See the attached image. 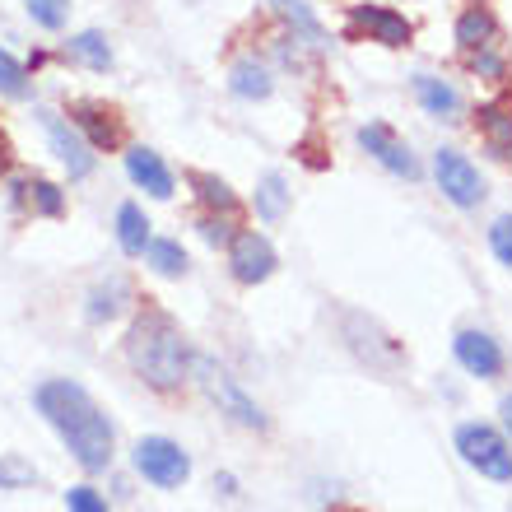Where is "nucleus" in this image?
<instances>
[{
  "instance_id": "nucleus-27",
  "label": "nucleus",
  "mask_w": 512,
  "mask_h": 512,
  "mask_svg": "<svg viewBox=\"0 0 512 512\" xmlns=\"http://www.w3.org/2000/svg\"><path fill=\"white\" fill-rule=\"evenodd\" d=\"M28 205H33L42 219H61L66 215V191L56 187V182H47V177H33V182H28Z\"/></svg>"
},
{
  "instance_id": "nucleus-17",
  "label": "nucleus",
  "mask_w": 512,
  "mask_h": 512,
  "mask_svg": "<svg viewBox=\"0 0 512 512\" xmlns=\"http://www.w3.org/2000/svg\"><path fill=\"white\" fill-rule=\"evenodd\" d=\"M415 98L419 108L429 117H438V122H457L461 117V94L447 80H438V75H415Z\"/></svg>"
},
{
  "instance_id": "nucleus-32",
  "label": "nucleus",
  "mask_w": 512,
  "mask_h": 512,
  "mask_svg": "<svg viewBox=\"0 0 512 512\" xmlns=\"http://www.w3.org/2000/svg\"><path fill=\"white\" fill-rule=\"evenodd\" d=\"M489 252L499 256V266L512 270V215H499L489 224Z\"/></svg>"
},
{
  "instance_id": "nucleus-12",
  "label": "nucleus",
  "mask_w": 512,
  "mask_h": 512,
  "mask_svg": "<svg viewBox=\"0 0 512 512\" xmlns=\"http://www.w3.org/2000/svg\"><path fill=\"white\" fill-rule=\"evenodd\" d=\"M345 336H350L354 354L368 359L378 373H391V368L401 364V345H396L391 336H382L378 322H368L364 312H350V317H345Z\"/></svg>"
},
{
  "instance_id": "nucleus-23",
  "label": "nucleus",
  "mask_w": 512,
  "mask_h": 512,
  "mask_svg": "<svg viewBox=\"0 0 512 512\" xmlns=\"http://www.w3.org/2000/svg\"><path fill=\"white\" fill-rule=\"evenodd\" d=\"M289 182H284V173H266L261 182H256V215L266 219V224H275V219L289 215Z\"/></svg>"
},
{
  "instance_id": "nucleus-1",
  "label": "nucleus",
  "mask_w": 512,
  "mask_h": 512,
  "mask_svg": "<svg viewBox=\"0 0 512 512\" xmlns=\"http://www.w3.org/2000/svg\"><path fill=\"white\" fill-rule=\"evenodd\" d=\"M33 405L38 415L61 433V443L70 447V457L80 461L89 475L108 471L112 457H117V438H112L108 415L94 405V396L70 378H52L33 391Z\"/></svg>"
},
{
  "instance_id": "nucleus-20",
  "label": "nucleus",
  "mask_w": 512,
  "mask_h": 512,
  "mask_svg": "<svg viewBox=\"0 0 512 512\" xmlns=\"http://www.w3.org/2000/svg\"><path fill=\"white\" fill-rule=\"evenodd\" d=\"M66 61L94 70V75H108L112 70V47H108V38H103L98 28H84V33H75V38L66 42Z\"/></svg>"
},
{
  "instance_id": "nucleus-8",
  "label": "nucleus",
  "mask_w": 512,
  "mask_h": 512,
  "mask_svg": "<svg viewBox=\"0 0 512 512\" xmlns=\"http://www.w3.org/2000/svg\"><path fill=\"white\" fill-rule=\"evenodd\" d=\"M275 266H280V256H275L266 233L238 229L229 238V270L238 284H266L270 275H275Z\"/></svg>"
},
{
  "instance_id": "nucleus-14",
  "label": "nucleus",
  "mask_w": 512,
  "mask_h": 512,
  "mask_svg": "<svg viewBox=\"0 0 512 512\" xmlns=\"http://www.w3.org/2000/svg\"><path fill=\"white\" fill-rule=\"evenodd\" d=\"M126 173L140 191H149L154 201H168L173 196V173H168V163L163 154H154L149 145H126Z\"/></svg>"
},
{
  "instance_id": "nucleus-30",
  "label": "nucleus",
  "mask_w": 512,
  "mask_h": 512,
  "mask_svg": "<svg viewBox=\"0 0 512 512\" xmlns=\"http://www.w3.org/2000/svg\"><path fill=\"white\" fill-rule=\"evenodd\" d=\"M196 229H201V238H205L210 247H229V238L238 233V229H233V219H229V215H210V210H205V215L196 219Z\"/></svg>"
},
{
  "instance_id": "nucleus-18",
  "label": "nucleus",
  "mask_w": 512,
  "mask_h": 512,
  "mask_svg": "<svg viewBox=\"0 0 512 512\" xmlns=\"http://www.w3.org/2000/svg\"><path fill=\"white\" fill-rule=\"evenodd\" d=\"M229 89L238 98H247V103H261V98L275 94V80H270L266 61H256V56H238L229 66Z\"/></svg>"
},
{
  "instance_id": "nucleus-21",
  "label": "nucleus",
  "mask_w": 512,
  "mask_h": 512,
  "mask_svg": "<svg viewBox=\"0 0 512 512\" xmlns=\"http://www.w3.org/2000/svg\"><path fill=\"white\" fill-rule=\"evenodd\" d=\"M266 5H270L275 14H280L284 24H289V33L308 38L312 47H326V28H322V19L312 14L308 0H266Z\"/></svg>"
},
{
  "instance_id": "nucleus-22",
  "label": "nucleus",
  "mask_w": 512,
  "mask_h": 512,
  "mask_svg": "<svg viewBox=\"0 0 512 512\" xmlns=\"http://www.w3.org/2000/svg\"><path fill=\"white\" fill-rule=\"evenodd\" d=\"M126 303H131V284L117 275V280L108 284H98L94 294H89V308H84V317L89 322H112V317H122Z\"/></svg>"
},
{
  "instance_id": "nucleus-31",
  "label": "nucleus",
  "mask_w": 512,
  "mask_h": 512,
  "mask_svg": "<svg viewBox=\"0 0 512 512\" xmlns=\"http://www.w3.org/2000/svg\"><path fill=\"white\" fill-rule=\"evenodd\" d=\"M28 485H38V471L28 461H19V457L0 461V489H28Z\"/></svg>"
},
{
  "instance_id": "nucleus-10",
  "label": "nucleus",
  "mask_w": 512,
  "mask_h": 512,
  "mask_svg": "<svg viewBox=\"0 0 512 512\" xmlns=\"http://www.w3.org/2000/svg\"><path fill=\"white\" fill-rule=\"evenodd\" d=\"M38 117H42V131H47V145H52V154L61 159V168H66L75 182H84V177L94 173V145H89L66 117H56V112H38Z\"/></svg>"
},
{
  "instance_id": "nucleus-19",
  "label": "nucleus",
  "mask_w": 512,
  "mask_h": 512,
  "mask_svg": "<svg viewBox=\"0 0 512 512\" xmlns=\"http://www.w3.org/2000/svg\"><path fill=\"white\" fill-rule=\"evenodd\" d=\"M187 182H191V191H196V201H201L205 210H210V215H229V219H238V210H243V205H238V191H233L219 173H191Z\"/></svg>"
},
{
  "instance_id": "nucleus-16",
  "label": "nucleus",
  "mask_w": 512,
  "mask_h": 512,
  "mask_svg": "<svg viewBox=\"0 0 512 512\" xmlns=\"http://www.w3.org/2000/svg\"><path fill=\"white\" fill-rule=\"evenodd\" d=\"M457 47L461 52H480V47H499V19H494V10L489 5H466V10L457 14Z\"/></svg>"
},
{
  "instance_id": "nucleus-29",
  "label": "nucleus",
  "mask_w": 512,
  "mask_h": 512,
  "mask_svg": "<svg viewBox=\"0 0 512 512\" xmlns=\"http://www.w3.org/2000/svg\"><path fill=\"white\" fill-rule=\"evenodd\" d=\"M24 10L38 28L56 33V28H66V19H70V0H24Z\"/></svg>"
},
{
  "instance_id": "nucleus-3",
  "label": "nucleus",
  "mask_w": 512,
  "mask_h": 512,
  "mask_svg": "<svg viewBox=\"0 0 512 512\" xmlns=\"http://www.w3.org/2000/svg\"><path fill=\"white\" fill-rule=\"evenodd\" d=\"M191 373L201 378V387H205V396L219 405V415H229L233 424H243V429H256V433H266L270 429V419H266V410L247 396L238 382L224 373V368L215 364V359H191Z\"/></svg>"
},
{
  "instance_id": "nucleus-5",
  "label": "nucleus",
  "mask_w": 512,
  "mask_h": 512,
  "mask_svg": "<svg viewBox=\"0 0 512 512\" xmlns=\"http://www.w3.org/2000/svg\"><path fill=\"white\" fill-rule=\"evenodd\" d=\"M135 471L145 475L154 489H182L191 475V457L182 452V447L173 443V438H159V433H149V438H140L131 452Z\"/></svg>"
},
{
  "instance_id": "nucleus-35",
  "label": "nucleus",
  "mask_w": 512,
  "mask_h": 512,
  "mask_svg": "<svg viewBox=\"0 0 512 512\" xmlns=\"http://www.w3.org/2000/svg\"><path fill=\"white\" fill-rule=\"evenodd\" d=\"M499 415H503V429H508V438H512V396H503V405H499Z\"/></svg>"
},
{
  "instance_id": "nucleus-34",
  "label": "nucleus",
  "mask_w": 512,
  "mask_h": 512,
  "mask_svg": "<svg viewBox=\"0 0 512 512\" xmlns=\"http://www.w3.org/2000/svg\"><path fill=\"white\" fill-rule=\"evenodd\" d=\"M10 140H5V131H0V177H5V173H10Z\"/></svg>"
},
{
  "instance_id": "nucleus-26",
  "label": "nucleus",
  "mask_w": 512,
  "mask_h": 512,
  "mask_svg": "<svg viewBox=\"0 0 512 512\" xmlns=\"http://www.w3.org/2000/svg\"><path fill=\"white\" fill-rule=\"evenodd\" d=\"M466 56V70H471L475 80H489V84H508L512 80V66L508 56L499 47H480V52H461Z\"/></svg>"
},
{
  "instance_id": "nucleus-7",
  "label": "nucleus",
  "mask_w": 512,
  "mask_h": 512,
  "mask_svg": "<svg viewBox=\"0 0 512 512\" xmlns=\"http://www.w3.org/2000/svg\"><path fill=\"white\" fill-rule=\"evenodd\" d=\"M345 38H368V42L396 52V47H410L415 24H410L401 10H391V5H350V28H345Z\"/></svg>"
},
{
  "instance_id": "nucleus-28",
  "label": "nucleus",
  "mask_w": 512,
  "mask_h": 512,
  "mask_svg": "<svg viewBox=\"0 0 512 512\" xmlns=\"http://www.w3.org/2000/svg\"><path fill=\"white\" fill-rule=\"evenodd\" d=\"M0 94L14 98V103H24L33 94V80H28V66H19L5 47H0Z\"/></svg>"
},
{
  "instance_id": "nucleus-15",
  "label": "nucleus",
  "mask_w": 512,
  "mask_h": 512,
  "mask_svg": "<svg viewBox=\"0 0 512 512\" xmlns=\"http://www.w3.org/2000/svg\"><path fill=\"white\" fill-rule=\"evenodd\" d=\"M475 131H480V140H485V149L494 159L512 163V103H503V98L480 103L475 108Z\"/></svg>"
},
{
  "instance_id": "nucleus-9",
  "label": "nucleus",
  "mask_w": 512,
  "mask_h": 512,
  "mask_svg": "<svg viewBox=\"0 0 512 512\" xmlns=\"http://www.w3.org/2000/svg\"><path fill=\"white\" fill-rule=\"evenodd\" d=\"M70 126L94 145V154H108V149L126 145V126H122V117H117V108L98 103V98H75V103H70Z\"/></svg>"
},
{
  "instance_id": "nucleus-4",
  "label": "nucleus",
  "mask_w": 512,
  "mask_h": 512,
  "mask_svg": "<svg viewBox=\"0 0 512 512\" xmlns=\"http://www.w3.org/2000/svg\"><path fill=\"white\" fill-rule=\"evenodd\" d=\"M457 452H461V461H466L471 471H480L485 480H499V485L512 480V447L499 429H489V424H461Z\"/></svg>"
},
{
  "instance_id": "nucleus-6",
  "label": "nucleus",
  "mask_w": 512,
  "mask_h": 512,
  "mask_svg": "<svg viewBox=\"0 0 512 512\" xmlns=\"http://www.w3.org/2000/svg\"><path fill=\"white\" fill-rule=\"evenodd\" d=\"M433 177H438V191L457 210H475V205L485 201V177H480V168L461 149H438L433 154Z\"/></svg>"
},
{
  "instance_id": "nucleus-2",
  "label": "nucleus",
  "mask_w": 512,
  "mask_h": 512,
  "mask_svg": "<svg viewBox=\"0 0 512 512\" xmlns=\"http://www.w3.org/2000/svg\"><path fill=\"white\" fill-rule=\"evenodd\" d=\"M126 364L154 391H177L191 378V350L182 326L173 322V312L154 308V303L135 312L131 331H126Z\"/></svg>"
},
{
  "instance_id": "nucleus-24",
  "label": "nucleus",
  "mask_w": 512,
  "mask_h": 512,
  "mask_svg": "<svg viewBox=\"0 0 512 512\" xmlns=\"http://www.w3.org/2000/svg\"><path fill=\"white\" fill-rule=\"evenodd\" d=\"M117 243H122L126 256H145V247H149V219H145V210H140V205L126 201L122 210H117Z\"/></svg>"
},
{
  "instance_id": "nucleus-13",
  "label": "nucleus",
  "mask_w": 512,
  "mask_h": 512,
  "mask_svg": "<svg viewBox=\"0 0 512 512\" xmlns=\"http://www.w3.org/2000/svg\"><path fill=\"white\" fill-rule=\"evenodd\" d=\"M452 354H457V364L471 373V378H499L503 373V350L499 340L489 336V331H457L452 340Z\"/></svg>"
},
{
  "instance_id": "nucleus-11",
  "label": "nucleus",
  "mask_w": 512,
  "mask_h": 512,
  "mask_svg": "<svg viewBox=\"0 0 512 512\" xmlns=\"http://www.w3.org/2000/svg\"><path fill=\"white\" fill-rule=\"evenodd\" d=\"M359 145H364V154H373V159H378L387 173L405 177V182H415V177H419V159L410 154V145H405V140L391 131L387 122L359 126Z\"/></svg>"
},
{
  "instance_id": "nucleus-33",
  "label": "nucleus",
  "mask_w": 512,
  "mask_h": 512,
  "mask_svg": "<svg viewBox=\"0 0 512 512\" xmlns=\"http://www.w3.org/2000/svg\"><path fill=\"white\" fill-rule=\"evenodd\" d=\"M66 508L70 512H108V499L89 485H75V489H66Z\"/></svg>"
},
{
  "instance_id": "nucleus-25",
  "label": "nucleus",
  "mask_w": 512,
  "mask_h": 512,
  "mask_svg": "<svg viewBox=\"0 0 512 512\" xmlns=\"http://www.w3.org/2000/svg\"><path fill=\"white\" fill-rule=\"evenodd\" d=\"M145 256H149V266L159 270V275H168V280H182L191 270V261H187V252H182L177 238H149Z\"/></svg>"
}]
</instances>
